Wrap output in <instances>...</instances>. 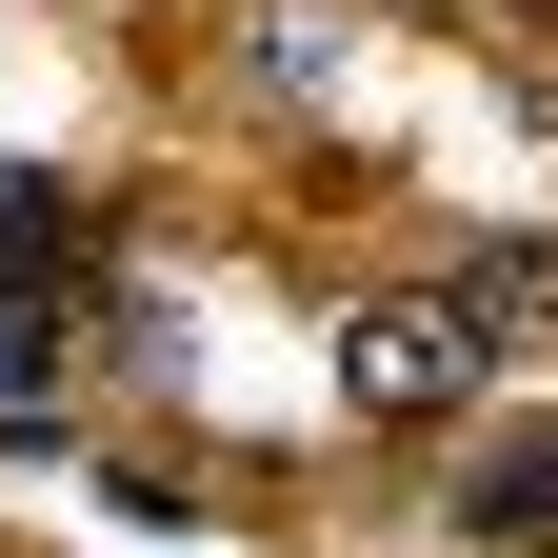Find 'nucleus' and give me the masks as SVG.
<instances>
[{
    "label": "nucleus",
    "mask_w": 558,
    "mask_h": 558,
    "mask_svg": "<svg viewBox=\"0 0 558 558\" xmlns=\"http://www.w3.org/2000/svg\"><path fill=\"white\" fill-rule=\"evenodd\" d=\"M478 379H499V360H478L459 300H360V319H339V399H360V418H478Z\"/></svg>",
    "instance_id": "1"
},
{
    "label": "nucleus",
    "mask_w": 558,
    "mask_h": 558,
    "mask_svg": "<svg viewBox=\"0 0 558 558\" xmlns=\"http://www.w3.org/2000/svg\"><path fill=\"white\" fill-rule=\"evenodd\" d=\"M81 259H100V199H60V180H0V300H60Z\"/></svg>",
    "instance_id": "2"
},
{
    "label": "nucleus",
    "mask_w": 558,
    "mask_h": 558,
    "mask_svg": "<svg viewBox=\"0 0 558 558\" xmlns=\"http://www.w3.org/2000/svg\"><path fill=\"white\" fill-rule=\"evenodd\" d=\"M0 439H60V339H40V300L0 319Z\"/></svg>",
    "instance_id": "3"
},
{
    "label": "nucleus",
    "mask_w": 558,
    "mask_h": 558,
    "mask_svg": "<svg viewBox=\"0 0 558 558\" xmlns=\"http://www.w3.org/2000/svg\"><path fill=\"white\" fill-rule=\"evenodd\" d=\"M519 300H558V240H499V259H478V319H519Z\"/></svg>",
    "instance_id": "4"
}]
</instances>
